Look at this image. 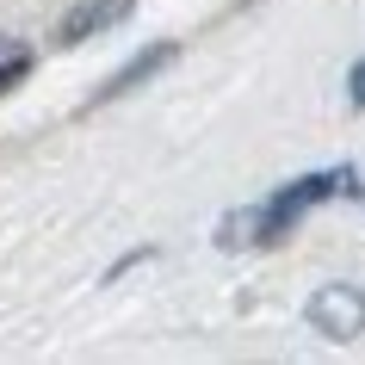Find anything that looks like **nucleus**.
Segmentation results:
<instances>
[{"mask_svg":"<svg viewBox=\"0 0 365 365\" xmlns=\"http://www.w3.org/2000/svg\"><path fill=\"white\" fill-rule=\"evenodd\" d=\"M334 192L353 198V192H359V173L334 168V173H304V180H291L285 192H272L267 205L230 217V223H223V242H230V248H242V242H279V235L297 230V217H304L309 205H322V198H334Z\"/></svg>","mask_w":365,"mask_h":365,"instance_id":"1","label":"nucleus"},{"mask_svg":"<svg viewBox=\"0 0 365 365\" xmlns=\"http://www.w3.org/2000/svg\"><path fill=\"white\" fill-rule=\"evenodd\" d=\"M309 328L328 334V341H359L365 334V291L359 285H322L309 297Z\"/></svg>","mask_w":365,"mask_h":365,"instance_id":"2","label":"nucleus"},{"mask_svg":"<svg viewBox=\"0 0 365 365\" xmlns=\"http://www.w3.org/2000/svg\"><path fill=\"white\" fill-rule=\"evenodd\" d=\"M130 6H136V0H81L75 13L56 25V43H81V38H93V31H106V25H118Z\"/></svg>","mask_w":365,"mask_h":365,"instance_id":"3","label":"nucleus"},{"mask_svg":"<svg viewBox=\"0 0 365 365\" xmlns=\"http://www.w3.org/2000/svg\"><path fill=\"white\" fill-rule=\"evenodd\" d=\"M161 62H173V43H155L149 56H136L130 68H118V75L106 81V87H99V99H112V93H124V87H136V81H149L155 68H161Z\"/></svg>","mask_w":365,"mask_h":365,"instance_id":"4","label":"nucleus"},{"mask_svg":"<svg viewBox=\"0 0 365 365\" xmlns=\"http://www.w3.org/2000/svg\"><path fill=\"white\" fill-rule=\"evenodd\" d=\"M25 75H31V50L19 38H0V93H13Z\"/></svg>","mask_w":365,"mask_h":365,"instance_id":"5","label":"nucleus"},{"mask_svg":"<svg viewBox=\"0 0 365 365\" xmlns=\"http://www.w3.org/2000/svg\"><path fill=\"white\" fill-rule=\"evenodd\" d=\"M346 93H353V106H365V56L353 62V75H346Z\"/></svg>","mask_w":365,"mask_h":365,"instance_id":"6","label":"nucleus"}]
</instances>
